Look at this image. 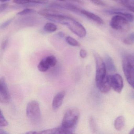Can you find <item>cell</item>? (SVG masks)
Segmentation results:
<instances>
[{
  "instance_id": "6da1fadb",
  "label": "cell",
  "mask_w": 134,
  "mask_h": 134,
  "mask_svg": "<svg viewBox=\"0 0 134 134\" xmlns=\"http://www.w3.org/2000/svg\"><path fill=\"white\" fill-rule=\"evenodd\" d=\"M26 114L30 121L33 124H37L41 120V113L39 103L35 100L30 101L27 104Z\"/></svg>"
},
{
  "instance_id": "7a4b0ae2",
  "label": "cell",
  "mask_w": 134,
  "mask_h": 134,
  "mask_svg": "<svg viewBox=\"0 0 134 134\" xmlns=\"http://www.w3.org/2000/svg\"><path fill=\"white\" fill-rule=\"evenodd\" d=\"M80 116L79 110L76 109H70L66 111L63 119L62 126L70 129L77 124Z\"/></svg>"
},
{
  "instance_id": "3957f363",
  "label": "cell",
  "mask_w": 134,
  "mask_h": 134,
  "mask_svg": "<svg viewBox=\"0 0 134 134\" xmlns=\"http://www.w3.org/2000/svg\"><path fill=\"white\" fill-rule=\"evenodd\" d=\"M96 64L95 81L97 86L100 84L107 77L106 67L102 58L98 54H94Z\"/></svg>"
},
{
  "instance_id": "277c9868",
  "label": "cell",
  "mask_w": 134,
  "mask_h": 134,
  "mask_svg": "<svg viewBox=\"0 0 134 134\" xmlns=\"http://www.w3.org/2000/svg\"><path fill=\"white\" fill-rule=\"evenodd\" d=\"M129 22L124 17L119 15H115L111 18L110 22V27L115 30L126 32L130 29Z\"/></svg>"
},
{
  "instance_id": "5b68a950",
  "label": "cell",
  "mask_w": 134,
  "mask_h": 134,
  "mask_svg": "<svg viewBox=\"0 0 134 134\" xmlns=\"http://www.w3.org/2000/svg\"><path fill=\"white\" fill-rule=\"evenodd\" d=\"M65 25L72 32L79 37L82 38L86 36L87 31L85 28L73 18L69 16L66 21Z\"/></svg>"
},
{
  "instance_id": "8992f818",
  "label": "cell",
  "mask_w": 134,
  "mask_h": 134,
  "mask_svg": "<svg viewBox=\"0 0 134 134\" xmlns=\"http://www.w3.org/2000/svg\"><path fill=\"white\" fill-rule=\"evenodd\" d=\"M122 66L127 81L129 85L134 88V66L130 65L125 58L122 60Z\"/></svg>"
},
{
  "instance_id": "52a82bcc",
  "label": "cell",
  "mask_w": 134,
  "mask_h": 134,
  "mask_svg": "<svg viewBox=\"0 0 134 134\" xmlns=\"http://www.w3.org/2000/svg\"><path fill=\"white\" fill-rule=\"evenodd\" d=\"M10 96L8 88L4 77L0 79V102L3 104H7L10 102Z\"/></svg>"
},
{
  "instance_id": "ba28073f",
  "label": "cell",
  "mask_w": 134,
  "mask_h": 134,
  "mask_svg": "<svg viewBox=\"0 0 134 134\" xmlns=\"http://www.w3.org/2000/svg\"><path fill=\"white\" fill-rule=\"evenodd\" d=\"M111 87L118 93H120L124 87L123 78L121 75L116 74L111 76H108Z\"/></svg>"
},
{
  "instance_id": "9c48e42d",
  "label": "cell",
  "mask_w": 134,
  "mask_h": 134,
  "mask_svg": "<svg viewBox=\"0 0 134 134\" xmlns=\"http://www.w3.org/2000/svg\"><path fill=\"white\" fill-rule=\"evenodd\" d=\"M72 133L71 130L65 128L63 126L43 130L38 132V134H69Z\"/></svg>"
},
{
  "instance_id": "30bf717a",
  "label": "cell",
  "mask_w": 134,
  "mask_h": 134,
  "mask_svg": "<svg viewBox=\"0 0 134 134\" xmlns=\"http://www.w3.org/2000/svg\"><path fill=\"white\" fill-rule=\"evenodd\" d=\"M65 92L62 91L59 92L54 96L52 101V107L54 110H57L61 107L62 105L65 96Z\"/></svg>"
},
{
  "instance_id": "8fae6325",
  "label": "cell",
  "mask_w": 134,
  "mask_h": 134,
  "mask_svg": "<svg viewBox=\"0 0 134 134\" xmlns=\"http://www.w3.org/2000/svg\"><path fill=\"white\" fill-rule=\"evenodd\" d=\"M80 13L83 15L86 16L88 18L94 21L98 24L103 25L104 23V21L103 19L99 16L95 14L94 13L85 10H82V9H81L80 10Z\"/></svg>"
},
{
  "instance_id": "7c38bea8",
  "label": "cell",
  "mask_w": 134,
  "mask_h": 134,
  "mask_svg": "<svg viewBox=\"0 0 134 134\" xmlns=\"http://www.w3.org/2000/svg\"><path fill=\"white\" fill-rule=\"evenodd\" d=\"M107 12L108 14L121 15L125 18L129 22H132L134 21V15L122 10H112L107 11Z\"/></svg>"
},
{
  "instance_id": "4fadbf2b",
  "label": "cell",
  "mask_w": 134,
  "mask_h": 134,
  "mask_svg": "<svg viewBox=\"0 0 134 134\" xmlns=\"http://www.w3.org/2000/svg\"><path fill=\"white\" fill-rule=\"evenodd\" d=\"M99 90L102 93H106L109 91L111 87L109 80V77L107 76L105 80L103 81L98 86H97Z\"/></svg>"
},
{
  "instance_id": "5bb4252c",
  "label": "cell",
  "mask_w": 134,
  "mask_h": 134,
  "mask_svg": "<svg viewBox=\"0 0 134 134\" xmlns=\"http://www.w3.org/2000/svg\"><path fill=\"white\" fill-rule=\"evenodd\" d=\"M15 3L19 4H25L28 3L46 4L48 3V0H13Z\"/></svg>"
},
{
  "instance_id": "9a60e30c",
  "label": "cell",
  "mask_w": 134,
  "mask_h": 134,
  "mask_svg": "<svg viewBox=\"0 0 134 134\" xmlns=\"http://www.w3.org/2000/svg\"><path fill=\"white\" fill-rule=\"evenodd\" d=\"M125 124V119L123 116L118 117L114 121V127L117 131H120L124 128Z\"/></svg>"
},
{
  "instance_id": "2e32d148",
  "label": "cell",
  "mask_w": 134,
  "mask_h": 134,
  "mask_svg": "<svg viewBox=\"0 0 134 134\" xmlns=\"http://www.w3.org/2000/svg\"><path fill=\"white\" fill-rule=\"evenodd\" d=\"M128 10L134 13V0H116Z\"/></svg>"
},
{
  "instance_id": "e0dca14e",
  "label": "cell",
  "mask_w": 134,
  "mask_h": 134,
  "mask_svg": "<svg viewBox=\"0 0 134 134\" xmlns=\"http://www.w3.org/2000/svg\"><path fill=\"white\" fill-rule=\"evenodd\" d=\"M105 65L106 69L110 72L116 71V68L113 61L111 57L107 55L105 58Z\"/></svg>"
},
{
  "instance_id": "ac0fdd59",
  "label": "cell",
  "mask_w": 134,
  "mask_h": 134,
  "mask_svg": "<svg viewBox=\"0 0 134 134\" xmlns=\"http://www.w3.org/2000/svg\"><path fill=\"white\" fill-rule=\"evenodd\" d=\"M44 31L48 33L54 32L57 30V26L55 24L52 23H48L44 25L43 27Z\"/></svg>"
},
{
  "instance_id": "d6986e66",
  "label": "cell",
  "mask_w": 134,
  "mask_h": 134,
  "mask_svg": "<svg viewBox=\"0 0 134 134\" xmlns=\"http://www.w3.org/2000/svg\"><path fill=\"white\" fill-rule=\"evenodd\" d=\"M44 59L50 67H54L57 64V59L54 55H50Z\"/></svg>"
},
{
  "instance_id": "ffe728a7",
  "label": "cell",
  "mask_w": 134,
  "mask_h": 134,
  "mask_svg": "<svg viewBox=\"0 0 134 134\" xmlns=\"http://www.w3.org/2000/svg\"><path fill=\"white\" fill-rule=\"evenodd\" d=\"M37 67L39 70L41 72H46L50 68L44 58L40 61Z\"/></svg>"
},
{
  "instance_id": "44dd1931",
  "label": "cell",
  "mask_w": 134,
  "mask_h": 134,
  "mask_svg": "<svg viewBox=\"0 0 134 134\" xmlns=\"http://www.w3.org/2000/svg\"><path fill=\"white\" fill-rule=\"evenodd\" d=\"M66 41L68 44L72 47H80V43L72 37L68 36L65 38Z\"/></svg>"
},
{
  "instance_id": "7402d4cb",
  "label": "cell",
  "mask_w": 134,
  "mask_h": 134,
  "mask_svg": "<svg viewBox=\"0 0 134 134\" xmlns=\"http://www.w3.org/2000/svg\"><path fill=\"white\" fill-rule=\"evenodd\" d=\"M124 43L127 45H131L134 43V32L131 33L123 41Z\"/></svg>"
},
{
  "instance_id": "603a6c76",
  "label": "cell",
  "mask_w": 134,
  "mask_h": 134,
  "mask_svg": "<svg viewBox=\"0 0 134 134\" xmlns=\"http://www.w3.org/2000/svg\"><path fill=\"white\" fill-rule=\"evenodd\" d=\"M36 12V11L33 9L26 8V9H24L23 10L21 11L20 12H19L17 14V15H25L30 14H34Z\"/></svg>"
},
{
  "instance_id": "cb8c5ba5",
  "label": "cell",
  "mask_w": 134,
  "mask_h": 134,
  "mask_svg": "<svg viewBox=\"0 0 134 134\" xmlns=\"http://www.w3.org/2000/svg\"><path fill=\"white\" fill-rule=\"evenodd\" d=\"M8 125V122L4 118V116L3 114L2 111L1 110V113H0V127H6V126H7Z\"/></svg>"
},
{
  "instance_id": "d4e9b609",
  "label": "cell",
  "mask_w": 134,
  "mask_h": 134,
  "mask_svg": "<svg viewBox=\"0 0 134 134\" xmlns=\"http://www.w3.org/2000/svg\"><path fill=\"white\" fill-rule=\"evenodd\" d=\"M128 62L134 67V55L128 54L125 57Z\"/></svg>"
},
{
  "instance_id": "484cf974",
  "label": "cell",
  "mask_w": 134,
  "mask_h": 134,
  "mask_svg": "<svg viewBox=\"0 0 134 134\" xmlns=\"http://www.w3.org/2000/svg\"><path fill=\"white\" fill-rule=\"evenodd\" d=\"M89 123L90 127L92 131H95L96 130V125L94 120L93 118L91 117L89 118Z\"/></svg>"
},
{
  "instance_id": "4316f807",
  "label": "cell",
  "mask_w": 134,
  "mask_h": 134,
  "mask_svg": "<svg viewBox=\"0 0 134 134\" xmlns=\"http://www.w3.org/2000/svg\"><path fill=\"white\" fill-rule=\"evenodd\" d=\"M14 18H11L10 19H8V20L4 22L3 23H2L1 25V29H5L7 28V27L9 26V25H10L12 22Z\"/></svg>"
},
{
  "instance_id": "83f0119b",
  "label": "cell",
  "mask_w": 134,
  "mask_h": 134,
  "mask_svg": "<svg viewBox=\"0 0 134 134\" xmlns=\"http://www.w3.org/2000/svg\"><path fill=\"white\" fill-rule=\"evenodd\" d=\"M95 5L99 6H105V4L101 0H90Z\"/></svg>"
},
{
  "instance_id": "f1b7e54d",
  "label": "cell",
  "mask_w": 134,
  "mask_h": 134,
  "mask_svg": "<svg viewBox=\"0 0 134 134\" xmlns=\"http://www.w3.org/2000/svg\"><path fill=\"white\" fill-rule=\"evenodd\" d=\"M8 3H5L1 4L0 5V12L2 13L6 8L8 7Z\"/></svg>"
},
{
  "instance_id": "f546056e",
  "label": "cell",
  "mask_w": 134,
  "mask_h": 134,
  "mask_svg": "<svg viewBox=\"0 0 134 134\" xmlns=\"http://www.w3.org/2000/svg\"><path fill=\"white\" fill-rule=\"evenodd\" d=\"M80 56L82 58H86L87 55V52L84 49H81L80 51Z\"/></svg>"
},
{
  "instance_id": "4dcf8cb0",
  "label": "cell",
  "mask_w": 134,
  "mask_h": 134,
  "mask_svg": "<svg viewBox=\"0 0 134 134\" xmlns=\"http://www.w3.org/2000/svg\"><path fill=\"white\" fill-rule=\"evenodd\" d=\"M8 44V40L7 39L4 40L3 41L1 44V49L2 50H4L6 49Z\"/></svg>"
},
{
  "instance_id": "1f68e13d",
  "label": "cell",
  "mask_w": 134,
  "mask_h": 134,
  "mask_svg": "<svg viewBox=\"0 0 134 134\" xmlns=\"http://www.w3.org/2000/svg\"><path fill=\"white\" fill-rule=\"evenodd\" d=\"M0 134H8L7 132L4 131V130L2 129H0Z\"/></svg>"
},
{
  "instance_id": "d6a6232c",
  "label": "cell",
  "mask_w": 134,
  "mask_h": 134,
  "mask_svg": "<svg viewBox=\"0 0 134 134\" xmlns=\"http://www.w3.org/2000/svg\"><path fill=\"white\" fill-rule=\"evenodd\" d=\"M26 134H38V132L30 131L29 132H26Z\"/></svg>"
},
{
  "instance_id": "836d02e7",
  "label": "cell",
  "mask_w": 134,
  "mask_h": 134,
  "mask_svg": "<svg viewBox=\"0 0 134 134\" xmlns=\"http://www.w3.org/2000/svg\"><path fill=\"white\" fill-rule=\"evenodd\" d=\"M58 35L59 36L61 37H63L64 36V34L63 32H59L58 34Z\"/></svg>"
},
{
  "instance_id": "e575fe53",
  "label": "cell",
  "mask_w": 134,
  "mask_h": 134,
  "mask_svg": "<svg viewBox=\"0 0 134 134\" xmlns=\"http://www.w3.org/2000/svg\"><path fill=\"white\" fill-rule=\"evenodd\" d=\"M129 134H134V127L130 131Z\"/></svg>"
},
{
  "instance_id": "d590c367",
  "label": "cell",
  "mask_w": 134,
  "mask_h": 134,
  "mask_svg": "<svg viewBox=\"0 0 134 134\" xmlns=\"http://www.w3.org/2000/svg\"><path fill=\"white\" fill-rule=\"evenodd\" d=\"M0 1H1V2L4 3V2H7V1H10V0H0Z\"/></svg>"
},
{
  "instance_id": "8d00e7d4",
  "label": "cell",
  "mask_w": 134,
  "mask_h": 134,
  "mask_svg": "<svg viewBox=\"0 0 134 134\" xmlns=\"http://www.w3.org/2000/svg\"><path fill=\"white\" fill-rule=\"evenodd\" d=\"M58 1H61V0H58Z\"/></svg>"
}]
</instances>
